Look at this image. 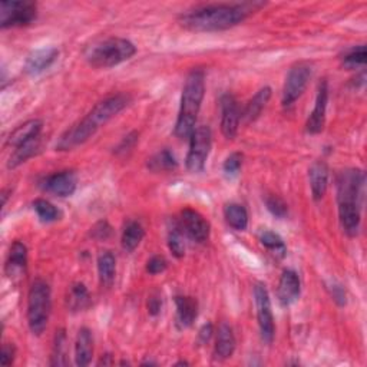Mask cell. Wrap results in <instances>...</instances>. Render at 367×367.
<instances>
[{
	"label": "cell",
	"instance_id": "obj_1",
	"mask_svg": "<svg viewBox=\"0 0 367 367\" xmlns=\"http://www.w3.org/2000/svg\"><path fill=\"white\" fill-rule=\"evenodd\" d=\"M263 6L261 2L203 5L182 13L178 22L191 32H221L243 23Z\"/></svg>",
	"mask_w": 367,
	"mask_h": 367
},
{
	"label": "cell",
	"instance_id": "obj_2",
	"mask_svg": "<svg viewBox=\"0 0 367 367\" xmlns=\"http://www.w3.org/2000/svg\"><path fill=\"white\" fill-rule=\"evenodd\" d=\"M131 101L132 98L129 95L117 93L111 95L104 101L98 102L85 118H82L78 124H75L61 135V138L56 142V149L70 151L85 144L98 132L100 128H102L112 118L117 117L120 112H122L131 104Z\"/></svg>",
	"mask_w": 367,
	"mask_h": 367
},
{
	"label": "cell",
	"instance_id": "obj_3",
	"mask_svg": "<svg viewBox=\"0 0 367 367\" xmlns=\"http://www.w3.org/2000/svg\"><path fill=\"white\" fill-rule=\"evenodd\" d=\"M364 172L359 168H347L336 178L340 225L347 237H356L361 223L364 198Z\"/></svg>",
	"mask_w": 367,
	"mask_h": 367
},
{
	"label": "cell",
	"instance_id": "obj_4",
	"mask_svg": "<svg viewBox=\"0 0 367 367\" xmlns=\"http://www.w3.org/2000/svg\"><path fill=\"white\" fill-rule=\"evenodd\" d=\"M205 95V72L203 69H192L184 84L181 95V106L176 124V132L180 140H188L197 128V118Z\"/></svg>",
	"mask_w": 367,
	"mask_h": 367
},
{
	"label": "cell",
	"instance_id": "obj_5",
	"mask_svg": "<svg viewBox=\"0 0 367 367\" xmlns=\"http://www.w3.org/2000/svg\"><path fill=\"white\" fill-rule=\"evenodd\" d=\"M135 53L137 48L131 41L124 37H106L85 50V59L96 69H108L129 61Z\"/></svg>",
	"mask_w": 367,
	"mask_h": 367
},
{
	"label": "cell",
	"instance_id": "obj_6",
	"mask_svg": "<svg viewBox=\"0 0 367 367\" xmlns=\"http://www.w3.org/2000/svg\"><path fill=\"white\" fill-rule=\"evenodd\" d=\"M52 312V292L44 280H36L28 294V324L30 332L41 336L48 327Z\"/></svg>",
	"mask_w": 367,
	"mask_h": 367
},
{
	"label": "cell",
	"instance_id": "obj_7",
	"mask_svg": "<svg viewBox=\"0 0 367 367\" xmlns=\"http://www.w3.org/2000/svg\"><path fill=\"white\" fill-rule=\"evenodd\" d=\"M212 147V132L208 125H201L194 129L189 137V151L187 153L185 165L189 172H201Z\"/></svg>",
	"mask_w": 367,
	"mask_h": 367
},
{
	"label": "cell",
	"instance_id": "obj_8",
	"mask_svg": "<svg viewBox=\"0 0 367 367\" xmlns=\"http://www.w3.org/2000/svg\"><path fill=\"white\" fill-rule=\"evenodd\" d=\"M37 16V6L33 2H12L0 3V28H23L30 25Z\"/></svg>",
	"mask_w": 367,
	"mask_h": 367
},
{
	"label": "cell",
	"instance_id": "obj_9",
	"mask_svg": "<svg viewBox=\"0 0 367 367\" xmlns=\"http://www.w3.org/2000/svg\"><path fill=\"white\" fill-rule=\"evenodd\" d=\"M310 76H312L310 64L299 62L290 68L283 86V96H281L283 106L293 105L300 98L307 88L308 81H310Z\"/></svg>",
	"mask_w": 367,
	"mask_h": 367
},
{
	"label": "cell",
	"instance_id": "obj_10",
	"mask_svg": "<svg viewBox=\"0 0 367 367\" xmlns=\"http://www.w3.org/2000/svg\"><path fill=\"white\" fill-rule=\"evenodd\" d=\"M254 300L261 337L265 343H272L276 333L274 317L272 310V300H270V294L263 283H256L254 285Z\"/></svg>",
	"mask_w": 367,
	"mask_h": 367
},
{
	"label": "cell",
	"instance_id": "obj_11",
	"mask_svg": "<svg viewBox=\"0 0 367 367\" xmlns=\"http://www.w3.org/2000/svg\"><path fill=\"white\" fill-rule=\"evenodd\" d=\"M177 224L182 229L184 236H187L192 241L203 244L209 238L211 225L196 209L184 208Z\"/></svg>",
	"mask_w": 367,
	"mask_h": 367
},
{
	"label": "cell",
	"instance_id": "obj_12",
	"mask_svg": "<svg viewBox=\"0 0 367 367\" xmlns=\"http://www.w3.org/2000/svg\"><path fill=\"white\" fill-rule=\"evenodd\" d=\"M76 187H78V176H76L75 171L70 169L50 173V176L44 177L39 181V188L42 191L61 198L73 196Z\"/></svg>",
	"mask_w": 367,
	"mask_h": 367
},
{
	"label": "cell",
	"instance_id": "obj_13",
	"mask_svg": "<svg viewBox=\"0 0 367 367\" xmlns=\"http://www.w3.org/2000/svg\"><path fill=\"white\" fill-rule=\"evenodd\" d=\"M221 108V132L227 140L237 137L238 126L241 122V109L234 95L224 93L220 100Z\"/></svg>",
	"mask_w": 367,
	"mask_h": 367
},
{
	"label": "cell",
	"instance_id": "obj_14",
	"mask_svg": "<svg viewBox=\"0 0 367 367\" xmlns=\"http://www.w3.org/2000/svg\"><path fill=\"white\" fill-rule=\"evenodd\" d=\"M327 102H328V84L326 79H323L319 85V89H317L314 109L310 113V117H308L307 124H305V129L308 133L317 135L323 131L324 122H326Z\"/></svg>",
	"mask_w": 367,
	"mask_h": 367
},
{
	"label": "cell",
	"instance_id": "obj_15",
	"mask_svg": "<svg viewBox=\"0 0 367 367\" xmlns=\"http://www.w3.org/2000/svg\"><path fill=\"white\" fill-rule=\"evenodd\" d=\"M59 56V49L49 46L32 52L25 62V72L30 76L39 75L49 69Z\"/></svg>",
	"mask_w": 367,
	"mask_h": 367
},
{
	"label": "cell",
	"instance_id": "obj_16",
	"mask_svg": "<svg viewBox=\"0 0 367 367\" xmlns=\"http://www.w3.org/2000/svg\"><path fill=\"white\" fill-rule=\"evenodd\" d=\"M300 293H301V283L299 274L293 272V270H284L277 288V297L281 305L287 307L290 304H293L300 297Z\"/></svg>",
	"mask_w": 367,
	"mask_h": 367
},
{
	"label": "cell",
	"instance_id": "obj_17",
	"mask_svg": "<svg viewBox=\"0 0 367 367\" xmlns=\"http://www.w3.org/2000/svg\"><path fill=\"white\" fill-rule=\"evenodd\" d=\"M328 176H330L328 165L321 160L314 161L310 169H308V180H310L312 196L314 201H320L326 196L328 187Z\"/></svg>",
	"mask_w": 367,
	"mask_h": 367
},
{
	"label": "cell",
	"instance_id": "obj_18",
	"mask_svg": "<svg viewBox=\"0 0 367 367\" xmlns=\"http://www.w3.org/2000/svg\"><path fill=\"white\" fill-rule=\"evenodd\" d=\"M236 336L233 332V327L227 323H221L217 332V340H216V349L214 355L218 360H227L236 352Z\"/></svg>",
	"mask_w": 367,
	"mask_h": 367
},
{
	"label": "cell",
	"instance_id": "obj_19",
	"mask_svg": "<svg viewBox=\"0 0 367 367\" xmlns=\"http://www.w3.org/2000/svg\"><path fill=\"white\" fill-rule=\"evenodd\" d=\"M173 300L177 305V326L180 328L191 327L198 317L197 300L189 296H177Z\"/></svg>",
	"mask_w": 367,
	"mask_h": 367
},
{
	"label": "cell",
	"instance_id": "obj_20",
	"mask_svg": "<svg viewBox=\"0 0 367 367\" xmlns=\"http://www.w3.org/2000/svg\"><path fill=\"white\" fill-rule=\"evenodd\" d=\"M93 357V335L88 327H82L75 341V363L85 367Z\"/></svg>",
	"mask_w": 367,
	"mask_h": 367
},
{
	"label": "cell",
	"instance_id": "obj_21",
	"mask_svg": "<svg viewBox=\"0 0 367 367\" xmlns=\"http://www.w3.org/2000/svg\"><path fill=\"white\" fill-rule=\"evenodd\" d=\"M44 128V122L41 120H29L25 124L19 125L8 138V145L17 148L22 144L41 137V131Z\"/></svg>",
	"mask_w": 367,
	"mask_h": 367
},
{
	"label": "cell",
	"instance_id": "obj_22",
	"mask_svg": "<svg viewBox=\"0 0 367 367\" xmlns=\"http://www.w3.org/2000/svg\"><path fill=\"white\" fill-rule=\"evenodd\" d=\"M270 98H272V88L270 86H264L261 88L253 98L248 101V104L245 105L244 111L241 112V120L245 124L250 122H254L263 112V109L265 108V105L268 104Z\"/></svg>",
	"mask_w": 367,
	"mask_h": 367
},
{
	"label": "cell",
	"instance_id": "obj_23",
	"mask_svg": "<svg viewBox=\"0 0 367 367\" xmlns=\"http://www.w3.org/2000/svg\"><path fill=\"white\" fill-rule=\"evenodd\" d=\"M28 264V248L21 241H15L10 245L9 251V257L6 261V274L12 279L13 276L21 274L25 272Z\"/></svg>",
	"mask_w": 367,
	"mask_h": 367
},
{
	"label": "cell",
	"instance_id": "obj_24",
	"mask_svg": "<svg viewBox=\"0 0 367 367\" xmlns=\"http://www.w3.org/2000/svg\"><path fill=\"white\" fill-rule=\"evenodd\" d=\"M68 307L70 312H84L91 305V296L84 283H75L70 285L68 293Z\"/></svg>",
	"mask_w": 367,
	"mask_h": 367
},
{
	"label": "cell",
	"instance_id": "obj_25",
	"mask_svg": "<svg viewBox=\"0 0 367 367\" xmlns=\"http://www.w3.org/2000/svg\"><path fill=\"white\" fill-rule=\"evenodd\" d=\"M98 274L104 287H111L117 276V260L111 251H102L98 257Z\"/></svg>",
	"mask_w": 367,
	"mask_h": 367
},
{
	"label": "cell",
	"instance_id": "obj_26",
	"mask_svg": "<svg viewBox=\"0 0 367 367\" xmlns=\"http://www.w3.org/2000/svg\"><path fill=\"white\" fill-rule=\"evenodd\" d=\"M144 237H145V229L142 224L138 221H129L122 231V238H121L122 248L126 251V253H132V251L141 244Z\"/></svg>",
	"mask_w": 367,
	"mask_h": 367
},
{
	"label": "cell",
	"instance_id": "obj_27",
	"mask_svg": "<svg viewBox=\"0 0 367 367\" xmlns=\"http://www.w3.org/2000/svg\"><path fill=\"white\" fill-rule=\"evenodd\" d=\"M39 147H41V137H37V138H33L22 144L21 147L15 148V152L12 153L8 161V168L13 169V168H17L19 165H22L23 162H26L29 158L35 156L37 151H39Z\"/></svg>",
	"mask_w": 367,
	"mask_h": 367
},
{
	"label": "cell",
	"instance_id": "obj_28",
	"mask_svg": "<svg viewBox=\"0 0 367 367\" xmlns=\"http://www.w3.org/2000/svg\"><path fill=\"white\" fill-rule=\"evenodd\" d=\"M224 217L227 224L236 231H244L248 225V212L241 204H227L224 207Z\"/></svg>",
	"mask_w": 367,
	"mask_h": 367
},
{
	"label": "cell",
	"instance_id": "obj_29",
	"mask_svg": "<svg viewBox=\"0 0 367 367\" xmlns=\"http://www.w3.org/2000/svg\"><path fill=\"white\" fill-rule=\"evenodd\" d=\"M178 167V161L169 149H162L148 160V168L153 172L172 171Z\"/></svg>",
	"mask_w": 367,
	"mask_h": 367
},
{
	"label": "cell",
	"instance_id": "obj_30",
	"mask_svg": "<svg viewBox=\"0 0 367 367\" xmlns=\"http://www.w3.org/2000/svg\"><path fill=\"white\" fill-rule=\"evenodd\" d=\"M66 356H68V339H66L65 330L61 328V330H57L55 335L50 364L52 366H66L68 364Z\"/></svg>",
	"mask_w": 367,
	"mask_h": 367
},
{
	"label": "cell",
	"instance_id": "obj_31",
	"mask_svg": "<svg viewBox=\"0 0 367 367\" xmlns=\"http://www.w3.org/2000/svg\"><path fill=\"white\" fill-rule=\"evenodd\" d=\"M33 208L36 211L37 217H39L41 221L44 223H53L62 217L61 209L55 207L50 201L44 200V198H36L33 201Z\"/></svg>",
	"mask_w": 367,
	"mask_h": 367
},
{
	"label": "cell",
	"instance_id": "obj_32",
	"mask_svg": "<svg viewBox=\"0 0 367 367\" xmlns=\"http://www.w3.org/2000/svg\"><path fill=\"white\" fill-rule=\"evenodd\" d=\"M258 240H260L261 245H264L267 250L272 251L273 254L280 256V257H284L285 256L287 247H285L283 238L279 234L273 233V231L263 229L261 233L258 234Z\"/></svg>",
	"mask_w": 367,
	"mask_h": 367
},
{
	"label": "cell",
	"instance_id": "obj_33",
	"mask_svg": "<svg viewBox=\"0 0 367 367\" xmlns=\"http://www.w3.org/2000/svg\"><path fill=\"white\" fill-rule=\"evenodd\" d=\"M367 59V50L364 45L356 46L350 50H347L341 57V65L346 69H357L366 65Z\"/></svg>",
	"mask_w": 367,
	"mask_h": 367
},
{
	"label": "cell",
	"instance_id": "obj_34",
	"mask_svg": "<svg viewBox=\"0 0 367 367\" xmlns=\"http://www.w3.org/2000/svg\"><path fill=\"white\" fill-rule=\"evenodd\" d=\"M168 247L171 253L177 258H182L185 254V243H184V233L182 229L176 223L168 233Z\"/></svg>",
	"mask_w": 367,
	"mask_h": 367
},
{
	"label": "cell",
	"instance_id": "obj_35",
	"mask_svg": "<svg viewBox=\"0 0 367 367\" xmlns=\"http://www.w3.org/2000/svg\"><path fill=\"white\" fill-rule=\"evenodd\" d=\"M265 205H267V209L277 218H285V216L288 214L287 204L279 196H267Z\"/></svg>",
	"mask_w": 367,
	"mask_h": 367
},
{
	"label": "cell",
	"instance_id": "obj_36",
	"mask_svg": "<svg viewBox=\"0 0 367 367\" xmlns=\"http://www.w3.org/2000/svg\"><path fill=\"white\" fill-rule=\"evenodd\" d=\"M243 160H244V156H243L241 152L229 153V156L224 161V165H223V171L225 172V176L236 177L237 173L240 172V169H241Z\"/></svg>",
	"mask_w": 367,
	"mask_h": 367
},
{
	"label": "cell",
	"instance_id": "obj_37",
	"mask_svg": "<svg viewBox=\"0 0 367 367\" xmlns=\"http://www.w3.org/2000/svg\"><path fill=\"white\" fill-rule=\"evenodd\" d=\"M91 236L98 241H105L112 236V227L105 220L98 221L91 228Z\"/></svg>",
	"mask_w": 367,
	"mask_h": 367
},
{
	"label": "cell",
	"instance_id": "obj_38",
	"mask_svg": "<svg viewBox=\"0 0 367 367\" xmlns=\"http://www.w3.org/2000/svg\"><path fill=\"white\" fill-rule=\"evenodd\" d=\"M168 267V261L164 256H152L147 263V272L152 276L164 273Z\"/></svg>",
	"mask_w": 367,
	"mask_h": 367
},
{
	"label": "cell",
	"instance_id": "obj_39",
	"mask_svg": "<svg viewBox=\"0 0 367 367\" xmlns=\"http://www.w3.org/2000/svg\"><path fill=\"white\" fill-rule=\"evenodd\" d=\"M147 308H148V313L151 316H158L161 313V308H162V297L158 292H153L152 294H149L148 297V303H147Z\"/></svg>",
	"mask_w": 367,
	"mask_h": 367
},
{
	"label": "cell",
	"instance_id": "obj_40",
	"mask_svg": "<svg viewBox=\"0 0 367 367\" xmlns=\"http://www.w3.org/2000/svg\"><path fill=\"white\" fill-rule=\"evenodd\" d=\"M328 292H330L332 299L337 303V305L343 307L347 304V294H346V288L341 284L333 283L332 285H328Z\"/></svg>",
	"mask_w": 367,
	"mask_h": 367
},
{
	"label": "cell",
	"instance_id": "obj_41",
	"mask_svg": "<svg viewBox=\"0 0 367 367\" xmlns=\"http://www.w3.org/2000/svg\"><path fill=\"white\" fill-rule=\"evenodd\" d=\"M15 356H16V349L13 344H3L2 346V356H0V361H2L3 366H10L15 361Z\"/></svg>",
	"mask_w": 367,
	"mask_h": 367
},
{
	"label": "cell",
	"instance_id": "obj_42",
	"mask_svg": "<svg viewBox=\"0 0 367 367\" xmlns=\"http://www.w3.org/2000/svg\"><path fill=\"white\" fill-rule=\"evenodd\" d=\"M138 141V132H131L129 135H126V137L122 140V142L120 144V147L117 148V152H126V151H131L133 148V145L137 144Z\"/></svg>",
	"mask_w": 367,
	"mask_h": 367
},
{
	"label": "cell",
	"instance_id": "obj_43",
	"mask_svg": "<svg viewBox=\"0 0 367 367\" xmlns=\"http://www.w3.org/2000/svg\"><path fill=\"white\" fill-rule=\"evenodd\" d=\"M212 335H214V327H212L211 323H205L198 332V339L201 343H208L212 337Z\"/></svg>",
	"mask_w": 367,
	"mask_h": 367
},
{
	"label": "cell",
	"instance_id": "obj_44",
	"mask_svg": "<svg viewBox=\"0 0 367 367\" xmlns=\"http://www.w3.org/2000/svg\"><path fill=\"white\" fill-rule=\"evenodd\" d=\"M187 364H188L187 361H178V363H177V366H187Z\"/></svg>",
	"mask_w": 367,
	"mask_h": 367
}]
</instances>
